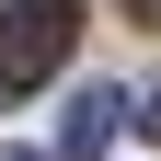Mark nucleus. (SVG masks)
Wrapping results in <instances>:
<instances>
[{
    "instance_id": "2",
    "label": "nucleus",
    "mask_w": 161,
    "mask_h": 161,
    "mask_svg": "<svg viewBox=\"0 0 161 161\" xmlns=\"http://www.w3.org/2000/svg\"><path fill=\"white\" fill-rule=\"evenodd\" d=\"M115 104H127V92L80 80V92H69V127H58V161H92V150H104V138H115Z\"/></svg>"
},
{
    "instance_id": "5",
    "label": "nucleus",
    "mask_w": 161,
    "mask_h": 161,
    "mask_svg": "<svg viewBox=\"0 0 161 161\" xmlns=\"http://www.w3.org/2000/svg\"><path fill=\"white\" fill-rule=\"evenodd\" d=\"M0 161H35V150H0Z\"/></svg>"
},
{
    "instance_id": "3",
    "label": "nucleus",
    "mask_w": 161,
    "mask_h": 161,
    "mask_svg": "<svg viewBox=\"0 0 161 161\" xmlns=\"http://www.w3.org/2000/svg\"><path fill=\"white\" fill-rule=\"evenodd\" d=\"M127 12H138V23H161V0H127Z\"/></svg>"
},
{
    "instance_id": "1",
    "label": "nucleus",
    "mask_w": 161,
    "mask_h": 161,
    "mask_svg": "<svg viewBox=\"0 0 161 161\" xmlns=\"http://www.w3.org/2000/svg\"><path fill=\"white\" fill-rule=\"evenodd\" d=\"M69 46H80L69 0H12L0 12V92H35L46 69H69Z\"/></svg>"
},
{
    "instance_id": "4",
    "label": "nucleus",
    "mask_w": 161,
    "mask_h": 161,
    "mask_svg": "<svg viewBox=\"0 0 161 161\" xmlns=\"http://www.w3.org/2000/svg\"><path fill=\"white\" fill-rule=\"evenodd\" d=\"M150 138H161V92H150Z\"/></svg>"
}]
</instances>
